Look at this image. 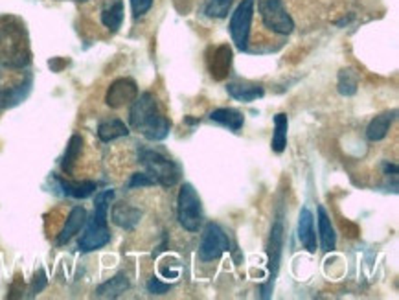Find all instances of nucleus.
Listing matches in <instances>:
<instances>
[{
    "label": "nucleus",
    "mask_w": 399,
    "mask_h": 300,
    "mask_svg": "<svg viewBox=\"0 0 399 300\" xmlns=\"http://www.w3.org/2000/svg\"><path fill=\"white\" fill-rule=\"evenodd\" d=\"M129 124L135 131L142 133L147 140L160 142L171 131V122L158 109L157 98L151 92H144L133 101Z\"/></svg>",
    "instance_id": "1"
},
{
    "label": "nucleus",
    "mask_w": 399,
    "mask_h": 300,
    "mask_svg": "<svg viewBox=\"0 0 399 300\" xmlns=\"http://www.w3.org/2000/svg\"><path fill=\"white\" fill-rule=\"evenodd\" d=\"M140 162L146 166L147 174L151 175L157 185L169 188V186H175L179 183L180 168L171 158L164 157L162 153L153 151V149H142L140 151Z\"/></svg>",
    "instance_id": "2"
},
{
    "label": "nucleus",
    "mask_w": 399,
    "mask_h": 300,
    "mask_svg": "<svg viewBox=\"0 0 399 300\" xmlns=\"http://www.w3.org/2000/svg\"><path fill=\"white\" fill-rule=\"evenodd\" d=\"M177 217L188 232H199L203 225V203L199 194L188 183H184L177 197Z\"/></svg>",
    "instance_id": "3"
},
{
    "label": "nucleus",
    "mask_w": 399,
    "mask_h": 300,
    "mask_svg": "<svg viewBox=\"0 0 399 300\" xmlns=\"http://www.w3.org/2000/svg\"><path fill=\"white\" fill-rule=\"evenodd\" d=\"M257 11L263 24L274 33L289 35L294 30L293 17L284 8V0H257Z\"/></svg>",
    "instance_id": "4"
},
{
    "label": "nucleus",
    "mask_w": 399,
    "mask_h": 300,
    "mask_svg": "<svg viewBox=\"0 0 399 300\" xmlns=\"http://www.w3.org/2000/svg\"><path fill=\"white\" fill-rule=\"evenodd\" d=\"M254 4L256 0H241L236 11L232 13L230 19V38L236 44L237 50H247L248 48V35H251V26H253L254 17Z\"/></svg>",
    "instance_id": "5"
},
{
    "label": "nucleus",
    "mask_w": 399,
    "mask_h": 300,
    "mask_svg": "<svg viewBox=\"0 0 399 300\" xmlns=\"http://www.w3.org/2000/svg\"><path fill=\"white\" fill-rule=\"evenodd\" d=\"M228 249H230V242H228L225 231H223L217 223H208V225L205 226L203 238H201V260H203V262L219 260Z\"/></svg>",
    "instance_id": "6"
},
{
    "label": "nucleus",
    "mask_w": 399,
    "mask_h": 300,
    "mask_svg": "<svg viewBox=\"0 0 399 300\" xmlns=\"http://www.w3.org/2000/svg\"><path fill=\"white\" fill-rule=\"evenodd\" d=\"M282 251H284V225L282 222H276L271 231V240H269V280L267 284L262 285L263 299H269L273 293L274 280L278 276L280 262H282Z\"/></svg>",
    "instance_id": "7"
},
{
    "label": "nucleus",
    "mask_w": 399,
    "mask_h": 300,
    "mask_svg": "<svg viewBox=\"0 0 399 300\" xmlns=\"http://www.w3.org/2000/svg\"><path fill=\"white\" fill-rule=\"evenodd\" d=\"M138 87L131 78L116 79L114 83H110L109 90L105 94V103L110 109H120L124 106H129L137 100Z\"/></svg>",
    "instance_id": "8"
},
{
    "label": "nucleus",
    "mask_w": 399,
    "mask_h": 300,
    "mask_svg": "<svg viewBox=\"0 0 399 300\" xmlns=\"http://www.w3.org/2000/svg\"><path fill=\"white\" fill-rule=\"evenodd\" d=\"M110 242V232L107 223H100L96 219H90L87 231L83 232V236L79 238V249L83 253H92L98 249L105 247Z\"/></svg>",
    "instance_id": "9"
},
{
    "label": "nucleus",
    "mask_w": 399,
    "mask_h": 300,
    "mask_svg": "<svg viewBox=\"0 0 399 300\" xmlns=\"http://www.w3.org/2000/svg\"><path fill=\"white\" fill-rule=\"evenodd\" d=\"M298 240L304 245L307 253L316 251V234H315V217L309 208H302L298 217Z\"/></svg>",
    "instance_id": "10"
},
{
    "label": "nucleus",
    "mask_w": 399,
    "mask_h": 300,
    "mask_svg": "<svg viewBox=\"0 0 399 300\" xmlns=\"http://www.w3.org/2000/svg\"><path fill=\"white\" fill-rule=\"evenodd\" d=\"M110 217H112V223L120 226V228L133 231L142 219V212L135 208V206L127 205V203H116L112 206V210H110Z\"/></svg>",
    "instance_id": "11"
},
{
    "label": "nucleus",
    "mask_w": 399,
    "mask_h": 300,
    "mask_svg": "<svg viewBox=\"0 0 399 300\" xmlns=\"http://www.w3.org/2000/svg\"><path fill=\"white\" fill-rule=\"evenodd\" d=\"M226 92L237 101L251 103L254 100H260L265 94V89L257 83H248V81H232L226 85Z\"/></svg>",
    "instance_id": "12"
},
{
    "label": "nucleus",
    "mask_w": 399,
    "mask_h": 300,
    "mask_svg": "<svg viewBox=\"0 0 399 300\" xmlns=\"http://www.w3.org/2000/svg\"><path fill=\"white\" fill-rule=\"evenodd\" d=\"M85 223H87V210H85L83 206H74L72 210H70L69 217H67V223H65L63 231L59 232L58 245L69 243L70 240L83 228Z\"/></svg>",
    "instance_id": "13"
},
{
    "label": "nucleus",
    "mask_w": 399,
    "mask_h": 300,
    "mask_svg": "<svg viewBox=\"0 0 399 300\" xmlns=\"http://www.w3.org/2000/svg\"><path fill=\"white\" fill-rule=\"evenodd\" d=\"M232 67V48L228 44H221L216 48V52L210 59V74L217 81H223L230 74Z\"/></svg>",
    "instance_id": "14"
},
{
    "label": "nucleus",
    "mask_w": 399,
    "mask_h": 300,
    "mask_svg": "<svg viewBox=\"0 0 399 300\" xmlns=\"http://www.w3.org/2000/svg\"><path fill=\"white\" fill-rule=\"evenodd\" d=\"M319 234H321L322 251L324 253H331L337 247V234L335 228L331 225V219L328 216V212L324 206H319Z\"/></svg>",
    "instance_id": "15"
},
{
    "label": "nucleus",
    "mask_w": 399,
    "mask_h": 300,
    "mask_svg": "<svg viewBox=\"0 0 399 300\" xmlns=\"http://www.w3.org/2000/svg\"><path fill=\"white\" fill-rule=\"evenodd\" d=\"M396 118V111L392 112H383V115L375 116L366 127V137L368 140H372V142H379V140H383L390 131V126H392V122Z\"/></svg>",
    "instance_id": "16"
},
{
    "label": "nucleus",
    "mask_w": 399,
    "mask_h": 300,
    "mask_svg": "<svg viewBox=\"0 0 399 300\" xmlns=\"http://www.w3.org/2000/svg\"><path fill=\"white\" fill-rule=\"evenodd\" d=\"M127 290H129V278L126 274H116L114 278L107 280L96 290V297L98 299H118Z\"/></svg>",
    "instance_id": "17"
},
{
    "label": "nucleus",
    "mask_w": 399,
    "mask_h": 300,
    "mask_svg": "<svg viewBox=\"0 0 399 300\" xmlns=\"http://www.w3.org/2000/svg\"><path fill=\"white\" fill-rule=\"evenodd\" d=\"M210 120L221 124V126L228 127L232 131H239L245 124V116L241 115L236 109H228V107H223V109H216V111L210 112Z\"/></svg>",
    "instance_id": "18"
},
{
    "label": "nucleus",
    "mask_w": 399,
    "mask_h": 300,
    "mask_svg": "<svg viewBox=\"0 0 399 300\" xmlns=\"http://www.w3.org/2000/svg\"><path fill=\"white\" fill-rule=\"evenodd\" d=\"M129 135V127L118 118H110V120H103L98 126V137L101 142H112L116 138L127 137Z\"/></svg>",
    "instance_id": "19"
},
{
    "label": "nucleus",
    "mask_w": 399,
    "mask_h": 300,
    "mask_svg": "<svg viewBox=\"0 0 399 300\" xmlns=\"http://www.w3.org/2000/svg\"><path fill=\"white\" fill-rule=\"evenodd\" d=\"M59 185L63 188V192L74 199H87L96 192V183L92 181H65L59 179Z\"/></svg>",
    "instance_id": "20"
},
{
    "label": "nucleus",
    "mask_w": 399,
    "mask_h": 300,
    "mask_svg": "<svg viewBox=\"0 0 399 300\" xmlns=\"http://www.w3.org/2000/svg\"><path fill=\"white\" fill-rule=\"evenodd\" d=\"M287 129H289V120L287 115L278 112L274 116V135H273V151L274 153H284L285 146H287Z\"/></svg>",
    "instance_id": "21"
},
{
    "label": "nucleus",
    "mask_w": 399,
    "mask_h": 300,
    "mask_svg": "<svg viewBox=\"0 0 399 300\" xmlns=\"http://www.w3.org/2000/svg\"><path fill=\"white\" fill-rule=\"evenodd\" d=\"M81 151H83V138L79 135H72L69 146H67V151L63 155V160H61V168H63L65 174H72Z\"/></svg>",
    "instance_id": "22"
},
{
    "label": "nucleus",
    "mask_w": 399,
    "mask_h": 300,
    "mask_svg": "<svg viewBox=\"0 0 399 300\" xmlns=\"http://www.w3.org/2000/svg\"><path fill=\"white\" fill-rule=\"evenodd\" d=\"M337 89L342 96H353L359 89V74L353 69H342L339 72Z\"/></svg>",
    "instance_id": "23"
},
{
    "label": "nucleus",
    "mask_w": 399,
    "mask_h": 300,
    "mask_svg": "<svg viewBox=\"0 0 399 300\" xmlns=\"http://www.w3.org/2000/svg\"><path fill=\"white\" fill-rule=\"evenodd\" d=\"M101 22H103V26L109 28L110 32H116V30L121 26V22H124V2L116 0L110 8L103 10V13H101Z\"/></svg>",
    "instance_id": "24"
},
{
    "label": "nucleus",
    "mask_w": 399,
    "mask_h": 300,
    "mask_svg": "<svg viewBox=\"0 0 399 300\" xmlns=\"http://www.w3.org/2000/svg\"><path fill=\"white\" fill-rule=\"evenodd\" d=\"M232 0H208V4L205 8V13L214 19H225L230 11Z\"/></svg>",
    "instance_id": "25"
},
{
    "label": "nucleus",
    "mask_w": 399,
    "mask_h": 300,
    "mask_svg": "<svg viewBox=\"0 0 399 300\" xmlns=\"http://www.w3.org/2000/svg\"><path fill=\"white\" fill-rule=\"evenodd\" d=\"M157 185L155 183V179H153L151 175L147 174V172H144V174H135L131 177V181H129V188H144V186H153Z\"/></svg>",
    "instance_id": "26"
},
{
    "label": "nucleus",
    "mask_w": 399,
    "mask_h": 300,
    "mask_svg": "<svg viewBox=\"0 0 399 300\" xmlns=\"http://www.w3.org/2000/svg\"><path fill=\"white\" fill-rule=\"evenodd\" d=\"M153 0H131V10H133V17L138 19V17L146 15L147 11L151 10Z\"/></svg>",
    "instance_id": "27"
},
{
    "label": "nucleus",
    "mask_w": 399,
    "mask_h": 300,
    "mask_svg": "<svg viewBox=\"0 0 399 300\" xmlns=\"http://www.w3.org/2000/svg\"><path fill=\"white\" fill-rule=\"evenodd\" d=\"M146 288L151 295H164V293H168L169 291V284H164V282H160L158 278L149 280Z\"/></svg>",
    "instance_id": "28"
},
{
    "label": "nucleus",
    "mask_w": 399,
    "mask_h": 300,
    "mask_svg": "<svg viewBox=\"0 0 399 300\" xmlns=\"http://www.w3.org/2000/svg\"><path fill=\"white\" fill-rule=\"evenodd\" d=\"M44 285H46V274H44L42 269H39V273L35 274V280H33V295L41 293V291L44 290Z\"/></svg>",
    "instance_id": "29"
},
{
    "label": "nucleus",
    "mask_w": 399,
    "mask_h": 300,
    "mask_svg": "<svg viewBox=\"0 0 399 300\" xmlns=\"http://www.w3.org/2000/svg\"><path fill=\"white\" fill-rule=\"evenodd\" d=\"M76 2H87V0H76Z\"/></svg>",
    "instance_id": "30"
}]
</instances>
